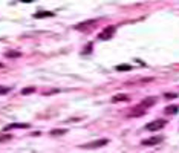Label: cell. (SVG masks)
Segmentation results:
<instances>
[{
    "label": "cell",
    "instance_id": "cell-1",
    "mask_svg": "<svg viewBox=\"0 0 179 153\" xmlns=\"http://www.w3.org/2000/svg\"><path fill=\"white\" fill-rule=\"evenodd\" d=\"M113 34H116V28H115L113 25H110V26L104 28V29L100 32L98 38H100V40H110V38L113 37Z\"/></svg>",
    "mask_w": 179,
    "mask_h": 153
},
{
    "label": "cell",
    "instance_id": "cell-2",
    "mask_svg": "<svg viewBox=\"0 0 179 153\" xmlns=\"http://www.w3.org/2000/svg\"><path fill=\"white\" fill-rule=\"evenodd\" d=\"M164 126H165V119H155V121L145 124V129L150 132H156V130H161Z\"/></svg>",
    "mask_w": 179,
    "mask_h": 153
},
{
    "label": "cell",
    "instance_id": "cell-3",
    "mask_svg": "<svg viewBox=\"0 0 179 153\" xmlns=\"http://www.w3.org/2000/svg\"><path fill=\"white\" fill-rule=\"evenodd\" d=\"M95 26H96V20H86V22H83V23L75 25L74 28H75L77 31H87V29L95 28Z\"/></svg>",
    "mask_w": 179,
    "mask_h": 153
},
{
    "label": "cell",
    "instance_id": "cell-4",
    "mask_svg": "<svg viewBox=\"0 0 179 153\" xmlns=\"http://www.w3.org/2000/svg\"><path fill=\"white\" fill-rule=\"evenodd\" d=\"M164 141V136H152V138H148V139H144L141 144L142 146H145V147H150V146H158L159 143H162Z\"/></svg>",
    "mask_w": 179,
    "mask_h": 153
},
{
    "label": "cell",
    "instance_id": "cell-5",
    "mask_svg": "<svg viewBox=\"0 0 179 153\" xmlns=\"http://www.w3.org/2000/svg\"><path fill=\"white\" fill-rule=\"evenodd\" d=\"M106 144H109V139H98V141H93L89 144H83L81 147L83 149H98V147H103Z\"/></svg>",
    "mask_w": 179,
    "mask_h": 153
},
{
    "label": "cell",
    "instance_id": "cell-6",
    "mask_svg": "<svg viewBox=\"0 0 179 153\" xmlns=\"http://www.w3.org/2000/svg\"><path fill=\"white\" fill-rule=\"evenodd\" d=\"M156 101H158V100H156L155 97H147V98H144V100L139 103V106H141V107H150V106H153Z\"/></svg>",
    "mask_w": 179,
    "mask_h": 153
},
{
    "label": "cell",
    "instance_id": "cell-7",
    "mask_svg": "<svg viewBox=\"0 0 179 153\" xmlns=\"http://www.w3.org/2000/svg\"><path fill=\"white\" fill-rule=\"evenodd\" d=\"M29 127V124H23V122H12V124H9L8 127H5V130L3 132H8V130H11V129H28Z\"/></svg>",
    "mask_w": 179,
    "mask_h": 153
},
{
    "label": "cell",
    "instance_id": "cell-8",
    "mask_svg": "<svg viewBox=\"0 0 179 153\" xmlns=\"http://www.w3.org/2000/svg\"><path fill=\"white\" fill-rule=\"evenodd\" d=\"M145 114V110L144 109H141V106L138 104V106H135L132 112H129V116H141V115Z\"/></svg>",
    "mask_w": 179,
    "mask_h": 153
},
{
    "label": "cell",
    "instance_id": "cell-9",
    "mask_svg": "<svg viewBox=\"0 0 179 153\" xmlns=\"http://www.w3.org/2000/svg\"><path fill=\"white\" fill-rule=\"evenodd\" d=\"M54 15V12H51V11H37L35 14H34V17L35 19H43V17H52Z\"/></svg>",
    "mask_w": 179,
    "mask_h": 153
},
{
    "label": "cell",
    "instance_id": "cell-10",
    "mask_svg": "<svg viewBox=\"0 0 179 153\" xmlns=\"http://www.w3.org/2000/svg\"><path fill=\"white\" fill-rule=\"evenodd\" d=\"M5 57L6 58H18V57H22V52H18V51H8V52H5Z\"/></svg>",
    "mask_w": 179,
    "mask_h": 153
},
{
    "label": "cell",
    "instance_id": "cell-11",
    "mask_svg": "<svg viewBox=\"0 0 179 153\" xmlns=\"http://www.w3.org/2000/svg\"><path fill=\"white\" fill-rule=\"evenodd\" d=\"M127 100H129V97L124 95V93H121V95H115V97L112 98L113 103H121V101H127Z\"/></svg>",
    "mask_w": 179,
    "mask_h": 153
},
{
    "label": "cell",
    "instance_id": "cell-12",
    "mask_svg": "<svg viewBox=\"0 0 179 153\" xmlns=\"http://www.w3.org/2000/svg\"><path fill=\"white\" fill-rule=\"evenodd\" d=\"M178 106H169V107H165V114L167 115H175L178 114Z\"/></svg>",
    "mask_w": 179,
    "mask_h": 153
},
{
    "label": "cell",
    "instance_id": "cell-13",
    "mask_svg": "<svg viewBox=\"0 0 179 153\" xmlns=\"http://www.w3.org/2000/svg\"><path fill=\"white\" fill-rule=\"evenodd\" d=\"M116 71H121V72L132 71V66H129V64H120V66H116Z\"/></svg>",
    "mask_w": 179,
    "mask_h": 153
},
{
    "label": "cell",
    "instance_id": "cell-14",
    "mask_svg": "<svg viewBox=\"0 0 179 153\" xmlns=\"http://www.w3.org/2000/svg\"><path fill=\"white\" fill-rule=\"evenodd\" d=\"M35 92V87H25L22 90V95H29V93H34Z\"/></svg>",
    "mask_w": 179,
    "mask_h": 153
},
{
    "label": "cell",
    "instance_id": "cell-15",
    "mask_svg": "<svg viewBox=\"0 0 179 153\" xmlns=\"http://www.w3.org/2000/svg\"><path fill=\"white\" fill-rule=\"evenodd\" d=\"M11 92V87H6V86H0V95H6Z\"/></svg>",
    "mask_w": 179,
    "mask_h": 153
},
{
    "label": "cell",
    "instance_id": "cell-16",
    "mask_svg": "<svg viewBox=\"0 0 179 153\" xmlns=\"http://www.w3.org/2000/svg\"><path fill=\"white\" fill-rule=\"evenodd\" d=\"M66 130H63V129H57V130H52L51 132V135H63Z\"/></svg>",
    "mask_w": 179,
    "mask_h": 153
},
{
    "label": "cell",
    "instance_id": "cell-17",
    "mask_svg": "<svg viewBox=\"0 0 179 153\" xmlns=\"http://www.w3.org/2000/svg\"><path fill=\"white\" fill-rule=\"evenodd\" d=\"M165 97V100H173V98H176L178 95L176 93H167V95H164Z\"/></svg>",
    "mask_w": 179,
    "mask_h": 153
},
{
    "label": "cell",
    "instance_id": "cell-18",
    "mask_svg": "<svg viewBox=\"0 0 179 153\" xmlns=\"http://www.w3.org/2000/svg\"><path fill=\"white\" fill-rule=\"evenodd\" d=\"M92 46H93V44H92V43H89V44H87V48H86V49H84L81 54H87V52H90V51H92Z\"/></svg>",
    "mask_w": 179,
    "mask_h": 153
},
{
    "label": "cell",
    "instance_id": "cell-19",
    "mask_svg": "<svg viewBox=\"0 0 179 153\" xmlns=\"http://www.w3.org/2000/svg\"><path fill=\"white\" fill-rule=\"evenodd\" d=\"M6 139H11L9 135H5V136H0V141H6Z\"/></svg>",
    "mask_w": 179,
    "mask_h": 153
},
{
    "label": "cell",
    "instance_id": "cell-20",
    "mask_svg": "<svg viewBox=\"0 0 179 153\" xmlns=\"http://www.w3.org/2000/svg\"><path fill=\"white\" fill-rule=\"evenodd\" d=\"M20 2H25V3H29V2H34V0H20Z\"/></svg>",
    "mask_w": 179,
    "mask_h": 153
},
{
    "label": "cell",
    "instance_id": "cell-21",
    "mask_svg": "<svg viewBox=\"0 0 179 153\" xmlns=\"http://www.w3.org/2000/svg\"><path fill=\"white\" fill-rule=\"evenodd\" d=\"M2 68H3V64H2V63H0V69H2Z\"/></svg>",
    "mask_w": 179,
    "mask_h": 153
}]
</instances>
